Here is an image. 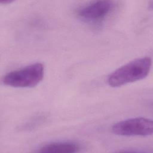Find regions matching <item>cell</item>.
Here are the masks:
<instances>
[{"label": "cell", "mask_w": 153, "mask_h": 153, "mask_svg": "<svg viewBox=\"0 0 153 153\" xmlns=\"http://www.w3.org/2000/svg\"><path fill=\"white\" fill-rule=\"evenodd\" d=\"M44 71L42 63H33L8 72L3 77L2 82L14 88H32L42 80Z\"/></svg>", "instance_id": "cell-2"}, {"label": "cell", "mask_w": 153, "mask_h": 153, "mask_svg": "<svg viewBox=\"0 0 153 153\" xmlns=\"http://www.w3.org/2000/svg\"><path fill=\"white\" fill-rule=\"evenodd\" d=\"M111 131L121 136H148L152 134L153 123L143 117L131 118L115 123Z\"/></svg>", "instance_id": "cell-3"}, {"label": "cell", "mask_w": 153, "mask_h": 153, "mask_svg": "<svg viewBox=\"0 0 153 153\" xmlns=\"http://www.w3.org/2000/svg\"><path fill=\"white\" fill-rule=\"evenodd\" d=\"M152 66L149 56L136 59L112 72L108 77V84L111 87H120L146 78Z\"/></svg>", "instance_id": "cell-1"}, {"label": "cell", "mask_w": 153, "mask_h": 153, "mask_svg": "<svg viewBox=\"0 0 153 153\" xmlns=\"http://www.w3.org/2000/svg\"><path fill=\"white\" fill-rule=\"evenodd\" d=\"M114 7V2L111 1H96L80 8L77 16L87 22H100L113 11Z\"/></svg>", "instance_id": "cell-4"}, {"label": "cell", "mask_w": 153, "mask_h": 153, "mask_svg": "<svg viewBox=\"0 0 153 153\" xmlns=\"http://www.w3.org/2000/svg\"><path fill=\"white\" fill-rule=\"evenodd\" d=\"M80 148L79 145L74 142H56L43 145L39 148L38 152L45 153L77 152L79 151Z\"/></svg>", "instance_id": "cell-5"}]
</instances>
